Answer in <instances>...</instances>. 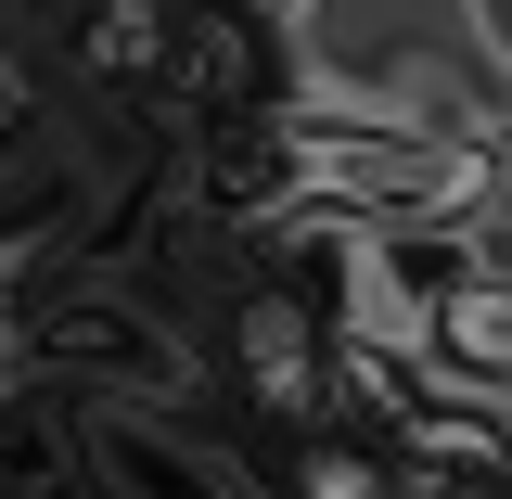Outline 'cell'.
Wrapping results in <instances>:
<instances>
[{
    "instance_id": "obj_2",
    "label": "cell",
    "mask_w": 512,
    "mask_h": 499,
    "mask_svg": "<svg viewBox=\"0 0 512 499\" xmlns=\"http://www.w3.org/2000/svg\"><path fill=\"white\" fill-rule=\"evenodd\" d=\"M231 372H244L256 423L333 436V333L308 320V295H295V282H269V269H256L244 295H231Z\"/></svg>"
},
{
    "instance_id": "obj_6",
    "label": "cell",
    "mask_w": 512,
    "mask_h": 499,
    "mask_svg": "<svg viewBox=\"0 0 512 499\" xmlns=\"http://www.w3.org/2000/svg\"><path fill=\"white\" fill-rule=\"evenodd\" d=\"M39 116H52V77H39V52H26V39H0V154H13Z\"/></svg>"
},
{
    "instance_id": "obj_4",
    "label": "cell",
    "mask_w": 512,
    "mask_h": 499,
    "mask_svg": "<svg viewBox=\"0 0 512 499\" xmlns=\"http://www.w3.org/2000/svg\"><path fill=\"white\" fill-rule=\"evenodd\" d=\"M64 269V218H0V410H26L39 372H26V308Z\"/></svg>"
},
{
    "instance_id": "obj_1",
    "label": "cell",
    "mask_w": 512,
    "mask_h": 499,
    "mask_svg": "<svg viewBox=\"0 0 512 499\" xmlns=\"http://www.w3.org/2000/svg\"><path fill=\"white\" fill-rule=\"evenodd\" d=\"M26 372L77 384L90 410H180V397H205V359L128 282H64L52 308H26Z\"/></svg>"
},
{
    "instance_id": "obj_3",
    "label": "cell",
    "mask_w": 512,
    "mask_h": 499,
    "mask_svg": "<svg viewBox=\"0 0 512 499\" xmlns=\"http://www.w3.org/2000/svg\"><path fill=\"white\" fill-rule=\"evenodd\" d=\"M64 64L90 90H167L180 64V0H64Z\"/></svg>"
},
{
    "instance_id": "obj_5",
    "label": "cell",
    "mask_w": 512,
    "mask_h": 499,
    "mask_svg": "<svg viewBox=\"0 0 512 499\" xmlns=\"http://www.w3.org/2000/svg\"><path fill=\"white\" fill-rule=\"evenodd\" d=\"M282 499H410V474L384 448H359V436H308L295 474H282Z\"/></svg>"
}]
</instances>
